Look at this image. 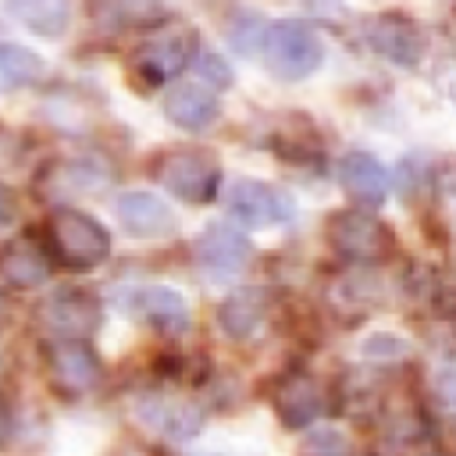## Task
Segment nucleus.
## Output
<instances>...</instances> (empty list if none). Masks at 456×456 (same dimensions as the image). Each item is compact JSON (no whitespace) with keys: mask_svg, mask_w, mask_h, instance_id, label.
I'll return each mask as SVG.
<instances>
[{"mask_svg":"<svg viewBox=\"0 0 456 456\" xmlns=\"http://www.w3.org/2000/svg\"><path fill=\"white\" fill-rule=\"evenodd\" d=\"M46 235H50V249H53L57 264L68 271H93L110 253L107 228L93 214L75 210V207H57L50 214Z\"/></svg>","mask_w":456,"mask_h":456,"instance_id":"f257e3e1","label":"nucleus"},{"mask_svg":"<svg viewBox=\"0 0 456 456\" xmlns=\"http://www.w3.org/2000/svg\"><path fill=\"white\" fill-rule=\"evenodd\" d=\"M264 53H267V68L278 78L296 82V78H306L321 64L324 46L314 25H306L303 18H285V21L267 25Z\"/></svg>","mask_w":456,"mask_h":456,"instance_id":"f03ea898","label":"nucleus"},{"mask_svg":"<svg viewBox=\"0 0 456 456\" xmlns=\"http://www.w3.org/2000/svg\"><path fill=\"white\" fill-rule=\"evenodd\" d=\"M328 242L342 260L353 264H381L395 253V239L385 221L370 210H338L328 217Z\"/></svg>","mask_w":456,"mask_h":456,"instance_id":"7ed1b4c3","label":"nucleus"},{"mask_svg":"<svg viewBox=\"0 0 456 456\" xmlns=\"http://www.w3.org/2000/svg\"><path fill=\"white\" fill-rule=\"evenodd\" d=\"M157 178L175 200L185 203H210L221 189V164L207 150H171L157 164Z\"/></svg>","mask_w":456,"mask_h":456,"instance_id":"20e7f679","label":"nucleus"},{"mask_svg":"<svg viewBox=\"0 0 456 456\" xmlns=\"http://www.w3.org/2000/svg\"><path fill=\"white\" fill-rule=\"evenodd\" d=\"M36 317L53 342H86L100 324V303L86 289H53L39 299Z\"/></svg>","mask_w":456,"mask_h":456,"instance_id":"39448f33","label":"nucleus"},{"mask_svg":"<svg viewBox=\"0 0 456 456\" xmlns=\"http://www.w3.org/2000/svg\"><path fill=\"white\" fill-rule=\"evenodd\" d=\"M50 388L64 399H82L103 378V363L89 342H46L43 349Z\"/></svg>","mask_w":456,"mask_h":456,"instance_id":"423d86ee","label":"nucleus"},{"mask_svg":"<svg viewBox=\"0 0 456 456\" xmlns=\"http://www.w3.org/2000/svg\"><path fill=\"white\" fill-rule=\"evenodd\" d=\"M224 210L246 228H271V224H281L296 214L289 192H281L267 182H256V178L232 182L224 192Z\"/></svg>","mask_w":456,"mask_h":456,"instance_id":"0eeeda50","label":"nucleus"},{"mask_svg":"<svg viewBox=\"0 0 456 456\" xmlns=\"http://www.w3.org/2000/svg\"><path fill=\"white\" fill-rule=\"evenodd\" d=\"M189 53H192V46H189V39L182 36V32H153V36H146L139 46H135V53H132V71H135V78L139 82H146V86H164V82H171L178 71H185L189 68Z\"/></svg>","mask_w":456,"mask_h":456,"instance_id":"6e6552de","label":"nucleus"},{"mask_svg":"<svg viewBox=\"0 0 456 456\" xmlns=\"http://www.w3.org/2000/svg\"><path fill=\"white\" fill-rule=\"evenodd\" d=\"M135 417L142 428H150L153 435H160L167 442H185L203 424V410L196 403L175 399V395H139Z\"/></svg>","mask_w":456,"mask_h":456,"instance_id":"1a4fd4ad","label":"nucleus"},{"mask_svg":"<svg viewBox=\"0 0 456 456\" xmlns=\"http://www.w3.org/2000/svg\"><path fill=\"white\" fill-rule=\"evenodd\" d=\"M192 253H196V264H203L207 271L239 274L253 260V242L246 239V232H239L232 224H207L196 235Z\"/></svg>","mask_w":456,"mask_h":456,"instance_id":"9d476101","label":"nucleus"},{"mask_svg":"<svg viewBox=\"0 0 456 456\" xmlns=\"http://www.w3.org/2000/svg\"><path fill=\"white\" fill-rule=\"evenodd\" d=\"M367 43L392 64L413 68L424 57V32L417 28V21H410L406 14H378L367 28Z\"/></svg>","mask_w":456,"mask_h":456,"instance_id":"9b49d317","label":"nucleus"},{"mask_svg":"<svg viewBox=\"0 0 456 456\" xmlns=\"http://www.w3.org/2000/svg\"><path fill=\"white\" fill-rule=\"evenodd\" d=\"M274 410H278V420L285 428H292V431L310 428L324 413V388H321V381L303 374V370L289 374L278 385V392H274Z\"/></svg>","mask_w":456,"mask_h":456,"instance_id":"f8f14e48","label":"nucleus"},{"mask_svg":"<svg viewBox=\"0 0 456 456\" xmlns=\"http://www.w3.org/2000/svg\"><path fill=\"white\" fill-rule=\"evenodd\" d=\"M114 214H118L121 228H125L128 235H139V239H157V235L175 232V214H171V207H167L160 196H153V192H139V189L121 192V196L114 200Z\"/></svg>","mask_w":456,"mask_h":456,"instance_id":"ddd939ff","label":"nucleus"},{"mask_svg":"<svg viewBox=\"0 0 456 456\" xmlns=\"http://www.w3.org/2000/svg\"><path fill=\"white\" fill-rule=\"evenodd\" d=\"M50 274V253L32 235H18L0 249V278L14 289H32L46 281Z\"/></svg>","mask_w":456,"mask_h":456,"instance_id":"4468645a","label":"nucleus"},{"mask_svg":"<svg viewBox=\"0 0 456 456\" xmlns=\"http://www.w3.org/2000/svg\"><path fill=\"white\" fill-rule=\"evenodd\" d=\"M217 93H210L207 86H200V82H182V86H175L171 93H167V100H164V114L178 125V128H185V132H203V128H210L214 121H217Z\"/></svg>","mask_w":456,"mask_h":456,"instance_id":"2eb2a0df","label":"nucleus"},{"mask_svg":"<svg viewBox=\"0 0 456 456\" xmlns=\"http://www.w3.org/2000/svg\"><path fill=\"white\" fill-rule=\"evenodd\" d=\"M338 182H342V189L353 200L370 203V207L388 196V171H385V164L378 157L363 153V150H353V153H346L338 160Z\"/></svg>","mask_w":456,"mask_h":456,"instance_id":"dca6fc26","label":"nucleus"},{"mask_svg":"<svg viewBox=\"0 0 456 456\" xmlns=\"http://www.w3.org/2000/svg\"><path fill=\"white\" fill-rule=\"evenodd\" d=\"M139 310L164 335H182L189 328V303L171 285H146L139 292Z\"/></svg>","mask_w":456,"mask_h":456,"instance_id":"f3484780","label":"nucleus"},{"mask_svg":"<svg viewBox=\"0 0 456 456\" xmlns=\"http://www.w3.org/2000/svg\"><path fill=\"white\" fill-rule=\"evenodd\" d=\"M46 75V64L36 50L21 46V43H0V93L32 86Z\"/></svg>","mask_w":456,"mask_h":456,"instance_id":"a211bd4d","label":"nucleus"},{"mask_svg":"<svg viewBox=\"0 0 456 456\" xmlns=\"http://www.w3.org/2000/svg\"><path fill=\"white\" fill-rule=\"evenodd\" d=\"M25 28L39 32V36H61L71 21V7L68 4H50V0H28V4H11L7 7Z\"/></svg>","mask_w":456,"mask_h":456,"instance_id":"6ab92c4d","label":"nucleus"},{"mask_svg":"<svg viewBox=\"0 0 456 456\" xmlns=\"http://www.w3.org/2000/svg\"><path fill=\"white\" fill-rule=\"evenodd\" d=\"M217 321L232 338H246L260 324V303L246 292H235L217 306Z\"/></svg>","mask_w":456,"mask_h":456,"instance_id":"aec40b11","label":"nucleus"},{"mask_svg":"<svg viewBox=\"0 0 456 456\" xmlns=\"http://www.w3.org/2000/svg\"><path fill=\"white\" fill-rule=\"evenodd\" d=\"M264 39H267V18L264 14H256V11H235L228 18V43L239 53L264 50Z\"/></svg>","mask_w":456,"mask_h":456,"instance_id":"412c9836","label":"nucleus"},{"mask_svg":"<svg viewBox=\"0 0 456 456\" xmlns=\"http://www.w3.org/2000/svg\"><path fill=\"white\" fill-rule=\"evenodd\" d=\"M189 64L196 68L200 86H207L210 93L232 86V68H228V61H224L221 53H214L210 46H196V50L189 53Z\"/></svg>","mask_w":456,"mask_h":456,"instance_id":"4be33fe9","label":"nucleus"},{"mask_svg":"<svg viewBox=\"0 0 456 456\" xmlns=\"http://www.w3.org/2000/svg\"><path fill=\"white\" fill-rule=\"evenodd\" d=\"M299 456H353V445L338 428H314L303 438Z\"/></svg>","mask_w":456,"mask_h":456,"instance_id":"5701e85b","label":"nucleus"},{"mask_svg":"<svg viewBox=\"0 0 456 456\" xmlns=\"http://www.w3.org/2000/svg\"><path fill=\"white\" fill-rule=\"evenodd\" d=\"M406 353V342L403 338H395V335H374V338H367V346H363V356H370V360H378V356H403Z\"/></svg>","mask_w":456,"mask_h":456,"instance_id":"b1692460","label":"nucleus"},{"mask_svg":"<svg viewBox=\"0 0 456 456\" xmlns=\"http://www.w3.org/2000/svg\"><path fill=\"white\" fill-rule=\"evenodd\" d=\"M14 217V192L0 182V221H11Z\"/></svg>","mask_w":456,"mask_h":456,"instance_id":"393cba45","label":"nucleus"},{"mask_svg":"<svg viewBox=\"0 0 456 456\" xmlns=\"http://www.w3.org/2000/svg\"><path fill=\"white\" fill-rule=\"evenodd\" d=\"M7 428H11V413H7V406H4V399H0V438L7 435Z\"/></svg>","mask_w":456,"mask_h":456,"instance_id":"a878e982","label":"nucleus"},{"mask_svg":"<svg viewBox=\"0 0 456 456\" xmlns=\"http://www.w3.org/2000/svg\"><path fill=\"white\" fill-rule=\"evenodd\" d=\"M0 328H4V303H0Z\"/></svg>","mask_w":456,"mask_h":456,"instance_id":"bb28decb","label":"nucleus"}]
</instances>
